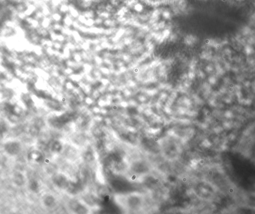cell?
<instances>
[{
	"instance_id": "cell-3",
	"label": "cell",
	"mask_w": 255,
	"mask_h": 214,
	"mask_svg": "<svg viewBox=\"0 0 255 214\" xmlns=\"http://www.w3.org/2000/svg\"><path fill=\"white\" fill-rule=\"evenodd\" d=\"M29 187L31 191H33V192H35L38 189V185L37 181H35V180L33 179V180H30L29 182Z\"/></svg>"
},
{
	"instance_id": "cell-2",
	"label": "cell",
	"mask_w": 255,
	"mask_h": 214,
	"mask_svg": "<svg viewBox=\"0 0 255 214\" xmlns=\"http://www.w3.org/2000/svg\"><path fill=\"white\" fill-rule=\"evenodd\" d=\"M14 181L17 185L22 186L25 183V178L21 174H17L14 177Z\"/></svg>"
},
{
	"instance_id": "cell-1",
	"label": "cell",
	"mask_w": 255,
	"mask_h": 214,
	"mask_svg": "<svg viewBox=\"0 0 255 214\" xmlns=\"http://www.w3.org/2000/svg\"><path fill=\"white\" fill-rule=\"evenodd\" d=\"M5 151L10 155L16 156L21 152L22 146L21 144L17 141H10L4 145Z\"/></svg>"
}]
</instances>
